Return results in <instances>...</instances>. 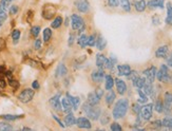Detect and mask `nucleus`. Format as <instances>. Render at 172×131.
<instances>
[{
  "label": "nucleus",
  "instance_id": "f257e3e1",
  "mask_svg": "<svg viewBox=\"0 0 172 131\" xmlns=\"http://www.w3.org/2000/svg\"><path fill=\"white\" fill-rule=\"evenodd\" d=\"M129 109L128 98H121L115 103V106L112 111V116L114 119H121L127 114Z\"/></svg>",
  "mask_w": 172,
  "mask_h": 131
},
{
  "label": "nucleus",
  "instance_id": "f03ea898",
  "mask_svg": "<svg viewBox=\"0 0 172 131\" xmlns=\"http://www.w3.org/2000/svg\"><path fill=\"white\" fill-rule=\"evenodd\" d=\"M82 110L84 112L87 114V116L89 118H91L92 121H97L98 118L100 117V114H101V110L100 108L96 107L94 105H91L90 103L86 102L82 106Z\"/></svg>",
  "mask_w": 172,
  "mask_h": 131
},
{
  "label": "nucleus",
  "instance_id": "7ed1b4c3",
  "mask_svg": "<svg viewBox=\"0 0 172 131\" xmlns=\"http://www.w3.org/2000/svg\"><path fill=\"white\" fill-rule=\"evenodd\" d=\"M156 78H157L158 82H169L171 80L170 77V72H169V67L167 65H162L158 71H156Z\"/></svg>",
  "mask_w": 172,
  "mask_h": 131
},
{
  "label": "nucleus",
  "instance_id": "20e7f679",
  "mask_svg": "<svg viewBox=\"0 0 172 131\" xmlns=\"http://www.w3.org/2000/svg\"><path fill=\"white\" fill-rule=\"evenodd\" d=\"M34 95H35V90L33 89V88L32 89H31V88H26V89L22 90V91L20 92V94L18 95V99L21 103L28 104L32 101Z\"/></svg>",
  "mask_w": 172,
  "mask_h": 131
},
{
  "label": "nucleus",
  "instance_id": "39448f33",
  "mask_svg": "<svg viewBox=\"0 0 172 131\" xmlns=\"http://www.w3.org/2000/svg\"><path fill=\"white\" fill-rule=\"evenodd\" d=\"M153 104H147L140 108V115L144 121H150L153 115Z\"/></svg>",
  "mask_w": 172,
  "mask_h": 131
},
{
  "label": "nucleus",
  "instance_id": "423d86ee",
  "mask_svg": "<svg viewBox=\"0 0 172 131\" xmlns=\"http://www.w3.org/2000/svg\"><path fill=\"white\" fill-rule=\"evenodd\" d=\"M71 26L74 31L77 30H84L85 29V22H84V19L79 15L76 14H73L71 16Z\"/></svg>",
  "mask_w": 172,
  "mask_h": 131
},
{
  "label": "nucleus",
  "instance_id": "0eeeda50",
  "mask_svg": "<svg viewBox=\"0 0 172 131\" xmlns=\"http://www.w3.org/2000/svg\"><path fill=\"white\" fill-rule=\"evenodd\" d=\"M42 17L46 20H50L56 15V7L53 4H44L42 7Z\"/></svg>",
  "mask_w": 172,
  "mask_h": 131
},
{
  "label": "nucleus",
  "instance_id": "6e6552de",
  "mask_svg": "<svg viewBox=\"0 0 172 131\" xmlns=\"http://www.w3.org/2000/svg\"><path fill=\"white\" fill-rule=\"evenodd\" d=\"M156 68L154 67V66H152V67H150V68L146 69V70L143 72V74H144L145 78H146V82H150V84H153L154 79L156 78Z\"/></svg>",
  "mask_w": 172,
  "mask_h": 131
},
{
  "label": "nucleus",
  "instance_id": "1a4fd4ad",
  "mask_svg": "<svg viewBox=\"0 0 172 131\" xmlns=\"http://www.w3.org/2000/svg\"><path fill=\"white\" fill-rule=\"evenodd\" d=\"M164 111L167 113L172 110V92H166L164 94Z\"/></svg>",
  "mask_w": 172,
  "mask_h": 131
},
{
  "label": "nucleus",
  "instance_id": "9d476101",
  "mask_svg": "<svg viewBox=\"0 0 172 131\" xmlns=\"http://www.w3.org/2000/svg\"><path fill=\"white\" fill-rule=\"evenodd\" d=\"M105 71H104V69H99L98 68L97 70L93 71L92 72V74H91V78H92V80H93L94 82H96V84H99V82H101L102 80L105 79Z\"/></svg>",
  "mask_w": 172,
  "mask_h": 131
},
{
  "label": "nucleus",
  "instance_id": "9b49d317",
  "mask_svg": "<svg viewBox=\"0 0 172 131\" xmlns=\"http://www.w3.org/2000/svg\"><path fill=\"white\" fill-rule=\"evenodd\" d=\"M49 102H50V105L52 106V108H53L54 110L56 111L62 110V108H61V102H60V93L56 94L53 97H51Z\"/></svg>",
  "mask_w": 172,
  "mask_h": 131
},
{
  "label": "nucleus",
  "instance_id": "f8f14e48",
  "mask_svg": "<svg viewBox=\"0 0 172 131\" xmlns=\"http://www.w3.org/2000/svg\"><path fill=\"white\" fill-rule=\"evenodd\" d=\"M76 9L78 10V12L80 13H87L90 9V4H89L88 0H77L75 2Z\"/></svg>",
  "mask_w": 172,
  "mask_h": 131
},
{
  "label": "nucleus",
  "instance_id": "ddd939ff",
  "mask_svg": "<svg viewBox=\"0 0 172 131\" xmlns=\"http://www.w3.org/2000/svg\"><path fill=\"white\" fill-rule=\"evenodd\" d=\"M114 84L116 85L117 93H118L119 95H123V94L127 92V84H126L123 79L116 78V79H114Z\"/></svg>",
  "mask_w": 172,
  "mask_h": 131
},
{
  "label": "nucleus",
  "instance_id": "4468645a",
  "mask_svg": "<svg viewBox=\"0 0 172 131\" xmlns=\"http://www.w3.org/2000/svg\"><path fill=\"white\" fill-rule=\"evenodd\" d=\"M76 125L79 128H84V129H91V127H92L90 119L84 116H80L78 117V118H76Z\"/></svg>",
  "mask_w": 172,
  "mask_h": 131
},
{
  "label": "nucleus",
  "instance_id": "2eb2a0df",
  "mask_svg": "<svg viewBox=\"0 0 172 131\" xmlns=\"http://www.w3.org/2000/svg\"><path fill=\"white\" fill-rule=\"evenodd\" d=\"M65 97L69 99V102H70V104L72 105V108H73V111H76L78 110L79 108V105H80V98L77 97V96H73L71 95L70 93H67V95H65Z\"/></svg>",
  "mask_w": 172,
  "mask_h": 131
},
{
  "label": "nucleus",
  "instance_id": "dca6fc26",
  "mask_svg": "<svg viewBox=\"0 0 172 131\" xmlns=\"http://www.w3.org/2000/svg\"><path fill=\"white\" fill-rule=\"evenodd\" d=\"M131 72V67L129 65H118L117 66V74L119 76H128Z\"/></svg>",
  "mask_w": 172,
  "mask_h": 131
},
{
  "label": "nucleus",
  "instance_id": "f3484780",
  "mask_svg": "<svg viewBox=\"0 0 172 131\" xmlns=\"http://www.w3.org/2000/svg\"><path fill=\"white\" fill-rule=\"evenodd\" d=\"M168 52H169V47L168 46H162L155 51L156 58H166Z\"/></svg>",
  "mask_w": 172,
  "mask_h": 131
},
{
  "label": "nucleus",
  "instance_id": "a211bd4d",
  "mask_svg": "<svg viewBox=\"0 0 172 131\" xmlns=\"http://www.w3.org/2000/svg\"><path fill=\"white\" fill-rule=\"evenodd\" d=\"M61 108H62V111L65 113H70L73 111V108H72V105L70 104L69 99L67 97H62L61 98Z\"/></svg>",
  "mask_w": 172,
  "mask_h": 131
},
{
  "label": "nucleus",
  "instance_id": "6ab92c4d",
  "mask_svg": "<svg viewBox=\"0 0 172 131\" xmlns=\"http://www.w3.org/2000/svg\"><path fill=\"white\" fill-rule=\"evenodd\" d=\"M68 73V69L63 63H59L57 66V68H56V71H55V76L56 77H62V76H65Z\"/></svg>",
  "mask_w": 172,
  "mask_h": 131
},
{
  "label": "nucleus",
  "instance_id": "aec40b11",
  "mask_svg": "<svg viewBox=\"0 0 172 131\" xmlns=\"http://www.w3.org/2000/svg\"><path fill=\"white\" fill-rule=\"evenodd\" d=\"M143 91L145 92V94L150 97H154V88H153V84H150V82H147L145 84V86L142 88Z\"/></svg>",
  "mask_w": 172,
  "mask_h": 131
},
{
  "label": "nucleus",
  "instance_id": "412c9836",
  "mask_svg": "<svg viewBox=\"0 0 172 131\" xmlns=\"http://www.w3.org/2000/svg\"><path fill=\"white\" fill-rule=\"evenodd\" d=\"M164 3H165V0H149L147 5L150 9H156V7L164 9Z\"/></svg>",
  "mask_w": 172,
  "mask_h": 131
},
{
  "label": "nucleus",
  "instance_id": "4be33fe9",
  "mask_svg": "<svg viewBox=\"0 0 172 131\" xmlns=\"http://www.w3.org/2000/svg\"><path fill=\"white\" fill-rule=\"evenodd\" d=\"M132 84L137 89H142L143 87L145 86V84H146V78L142 77V76H136V77L132 80Z\"/></svg>",
  "mask_w": 172,
  "mask_h": 131
},
{
  "label": "nucleus",
  "instance_id": "5701e85b",
  "mask_svg": "<svg viewBox=\"0 0 172 131\" xmlns=\"http://www.w3.org/2000/svg\"><path fill=\"white\" fill-rule=\"evenodd\" d=\"M99 101L100 98L97 96V94L95 93V92H90V93L88 94V103H90L91 105H94V106H97L98 104H99Z\"/></svg>",
  "mask_w": 172,
  "mask_h": 131
},
{
  "label": "nucleus",
  "instance_id": "b1692460",
  "mask_svg": "<svg viewBox=\"0 0 172 131\" xmlns=\"http://www.w3.org/2000/svg\"><path fill=\"white\" fill-rule=\"evenodd\" d=\"M95 46L99 51H102V50L105 49L107 47V40L105 38L102 37L101 35H99L97 38H96V42H95Z\"/></svg>",
  "mask_w": 172,
  "mask_h": 131
},
{
  "label": "nucleus",
  "instance_id": "393cba45",
  "mask_svg": "<svg viewBox=\"0 0 172 131\" xmlns=\"http://www.w3.org/2000/svg\"><path fill=\"white\" fill-rule=\"evenodd\" d=\"M65 126H73V125H76V118H75L73 112L67 113V115L65 116Z\"/></svg>",
  "mask_w": 172,
  "mask_h": 131
},
{
  "label": "nucleus",
  "instance_id": "a878e982",
  "mask_svg": "<svg viewBox=\"0 0 172 131\" xmlns=\"http://www.w3.org/2000/svg\"><path fill=\"white\" fill-rule=\"evenodd\" d=\"M166 7H167V16H166L165 21L168 26H172V3L168 2Z\"/></svg>",
  "mask_w": 172,
  "mask_h": 131
},
{
  "label": "nucleus",
  "instance_id": "bb28decb",
  "mask_svg": "<svg viewBox=\"0 0 172 131\" xmlns=\"http://www.w3.org/2000/svg\"><path fill=\"white\" fill-rule=\"evenodd\" d=\"M106 59L107 57L104 55V54H97L96 55V66H97V68L99 69H104V66H105V63H106Z\"/></svg>",
  "mask_w": 172,
  "mask_h": 131
},
{
  "label": "nucleus",
  "instance_id": "cd10ccee",
  "mask_svg": "<svg viewBox=\"0 0 172 131\" xmlns=\"http://www.w3.org/2000/svg\"><path fill=\"white\" fill-rule=\"evenodd\" d=\"M114 86V78L112 77L111 75H106L105 76V88L106 90H112V88H113Z\"/></svg>",
  "mask_w": 172,
  "mask_h": 131
},
{
  "label": "nucleus",
  "instance_id": "c85d7f7f",
  "mask_svg": "<svg viewBox=\"0 0 172 131\" xmlns=\"http://www.w3.org/2000/svg\"><path fill=\"white\" fill-rule=\"evenodd\" d=\"M134 7H135V10H136L137 12L142 13L146 10L147 2L145 1V0H138V1H136V2L134 3Z\"/></svg>",
  "mask_w": 172,
  "mask_h": 131
},
{
  "label": "nucleus",
  "instance_id": "c756f323",
  "mask_svg": "<svg viewBox=\"0 0 172 131\" xmlns=\"http://www.w3.org/2000/svg\"><path fill=\"white\" fill-rule=\"evenodd\" d=\"M115 98H116V94H115V92L112 91V90H109V92L107 93V95H106V104H107L108 106H111L112 104H113V102L115 101Z\"/></svg>",
  "mask_w": 172,
  "mask_h": 131
},
{
  "label": "nucleus",
  "instance_id": "7c9ffc66",
  "mask_svg": "<svg viewBox=\"0 0 172 131\" xmlns=\"http://www.w3.org/2000/svg\"><path fill=\"white\" fill-rule=\"evenodd\" d=\"M137 94H138V99H137L138 104H146L148 102V95H146L142 89H137Z\"/></svg>",
  "mask_w": 172,
  "mask_h": 131
},
{
  "label": "nucleus",
  "instance_id": "2f4dec72",
  "mask_svg": "<svg viewBox=\"0 0 172 131\" xmlns=\"http://www.w3.org/2000/svg\"><path fill=\"white\" fill-rule=\"evenodd\" d=\"M119 5L126 12H130L131 11V3L129 0H119Z\"/></svg>",
  "mask_w": 172,
  "mask_h": 131
},
{
  "label": "nucleus",
  "instance_id": "473e14b6",
  "mask_svg": "<svg viewBox=\"0 0 172 131\" xmlns=\"http://www.w3.org/2000/svg\"><path fill=\"white\" fill-rule=\"evenodd\" d=\"M62 21H63V19H62V17H60V16H57V17H55V18L53 19V22L51 24V26L53 29H58L59 26L62 24Z\"/></svg>",
  "mask_w": 172,
  "mask_h": 131
},
{
  "label": "nucleus",
  "instance_id": "72a5a7b5",
  "mask_svg": "<svg viewBox=\"0 0 172 131\" xmlns=\"http://www.w3.org/2000/svg\"><path fill=\"white\" fill-rule=\"evenodd\" d=\"M87 39H88V36L85 35V34H82V35H80L78 37V39H77V43H78V46L80 48H86L87 47Z\"/></svg>",
  "mask_w": 172,
  "mask_h": 131
},
{
  "label": "nucleus",
  "instance_id": "f704fd0d",
  "mask_svg": "<svg viewBox=\"0 0 172 131\" xmlns=\"http://www.w3.org/2000/svg\"><path fill=\"white\" fill-rule=\"evenodd\" d=\"M153 108L155 109L156 112H158V113L164 112V103L160 101V99H157V101L155 102V104L153 105Z\"/></svg>",
  "mask_w": 172,
  "mask_h": 131
},
{
  "label": "nucleus",
  "instance_id": "c9c22d12",
  "mask_svg": "<svg viewBox=\"0 0 172 131\" xmlns=\"http://www.w3.org/2000/svg\"><path fill=\"white\" fill-rule=\"evenodd\" d=\"M51 37H52V30H51V29H50V28L44 29V31H43V41L44 42L50 41Z\"/></svg>",
  "mask_w": 172,
  "mask_h": 131
},
{
  "label": "nucleus",
  "instance_id": "e433bc0d",
  "mask_svg": "<svg viewBox=\"0 0 172 131\" xmlns=\"http://www.w3.org/2000/svg\"><path fill=\"white\" fill-rule=\"evenodd\" d=\"M3 119L5 121H16L18 118H21L24 117V115H13V114H4V115H1Z\"/></svg>",
  "mask_w": 172,
  "mask_h": 131
},
{
  "label": "nucleus",
  "instance_id": "4c0bfd02",
  "mask_svg": "<svg viewBox=\"0 0 172 131\" xmlns=\"http://www.w3.org/2000/svg\"><path fill=\"white\" fill-rule=\"evenodd\" d=\"M162 124L166 128L172 129V116H167L162 121Z\"/></svg>",
  "mask_w": 172,
  "mask_h": 131
},
{
  "label": "nucleus",
  "instance_id": "58836bf2",
  "mask_svg": "<svg viewBox=\"0 0 172 131\" xmlns=\"http://www.w3.org/2000/svg\"><path fill=\"white\" fill-rule=\"evenodd\" d=\"M11 130H13L12 125L7 122H0V131H11Z\"/></svg>",
  "mask_w": 172,
  "mask_h": 131
},
{
  "label": "nucleus",
  "instance_id": "ea45409f",
  "mask_svg": "<svg viewBox=\"0 0 172 131\" xmlns=\"http://www.w3.org/2000/svg\"><path fill=\"white\" fill-rule=\"evenodd\" d=\"M95 42H96V35L95 34L88 36V39H87V46H89V47H94V46H95Z\"/></svg>",
  "mask_w": 172,
  "mask_h": 131
},
{
  "label": "nucleus",
  "instance_id": "a19ab883",
  "mask_svg": "<svg viewBox=\"0 0 172 131\" xmlns=\"http://www.w3.org/2000/svg\"><path fill=\"white\" fill-rule=\"evenodd\" d=\"M39 33H40V26H34L31 28V35H32L33 37L37 38L38 35H39Z\"/></svg>",
  "mask_w": 172,
  "mask_h": 131
},
{
  "label": "nucleus",
  "instance_id": "79ce46f5",
  "mask_svg": "<svg viewBox=\"0 0 172 131\" xmlns=\"http://www.w3.org/2000/svg\"><path fill=\"white\" fill-rule=\"evenodd\" d=\"M12 38H13V42L14 43H17L20 38V31L19 30H14L12 32Z\"/></svg>",
  "mask_w": 172,
  "mask_h": 131
},
{
  "label": "nucleus",
  "instance_id": "37998d69",
  "mask_svg": "<svg viewBox=\"0 0 172 131\" xmlns=\"http://www.w3.org/2000/svg\"><path fill=\"white\" fill-rule=\"evenodd\" d=\"M7 80H9V84L11 87H13V89L14 90H17L19 88V82H17V80H15L13 77L11 78H7Z\"/></svg>",
  "mask_w": 172,
  "mask_h": 131
},
{
  "label": "nucleus",
  "instance_id": "c03bdc74",
  "mask_svg": "<svg viewBox=\"0 0 172 131\" xmlns=\"http://www.w3.org/2000/svg\"><path fill=\"white\" fill-rule=\"evenodd\" d=\"M100 123H101L102 125H107L108 123H109V121H110V116L107 114V113H105V114H100Z\"/></svg>",
  "mask_w": 172,
  "mask_h": 131
},
{
  "label": "nucleus",
  "instance_id": "a18cd8bd",
  "mask_svg": "<svg viewBox=\"0 0 172 131\" xmlns=\"http://www.w3.org/2000/svg\"><path fill=\"white\" fill-rule=\"evenodd\" d=\"M10 4H11V1H9V0H1V1H0V7H1L2 10H4V11H7V10L9 9Z\"/></svg>",
  "mask_w": 172,
  "mask_h": 131
},
{
  "label": "nucleus",
  "instance_id": "49530a36",
  "mask_svg": "<svg viewBox=\"0 0 172 131\" xmlns=\"http://www.w3.org/2000/svg\"><path fill=\"white\" fill-rule=\"evenodd\" d=\"M110 129H111L112 131H121V130H123V127H121L118 123L114 122V123H112V124H111Z\"/></svg>",
  "mask_w": 172,
  "mask_h": 131
},
{
  "label": "nucleus",
  "instance_id": "de8ad7c7",
  "mask_svg": "<svg viewBox=\"0 0 172 131\" xmlns=\"http://www.w3.org/2000/svg\"><path fill=\"white\" fill-rule=\"evenodd\" d=\"M140 108H142V107H140V105L138 103H137V104H133V105H132V110H133V112H134L136 115L140 114Z\"/></svg>",
  "mask_w": 172,
  "mask_h": 131
},
{
  "label": "nucleus",
  "instance_id": "09e8293b",
  "mask_svg": "<svg viewBox=\"0 0 172 131\" xmlns=\"http://www.w3.org/2000/svg\"><path fill=\"white\" fill-rule=\"evenodd\" d=\"M7 13H5L4 10H2V9H1V7H0V21L3 22V21L7 20Z\"/></svg>",
  "mask_w": 172,
  "mask_h": 131
},
{
  "label": "nucleus",
  "instance_id": "8fccbe9b",
  "mask_svg": "<svg viewBox=\"0 0 172 131\" xmlns=\"http://www.w3.org/2000/svg\"><path fill=\"white\" fill-rule=\"evenodd\" d=\"M151 126L153 127V128L160 129L163 127V124H162V121H160V119H157V121H154V122L151 123Z\"/></svg>",
  "mask_w": 172,
  "mask_h": 131
},
{
  "label": "nucleus",
  "instance_id": "3c124183",
  "mask_svg": "<svg viewBox=\"0 0 172 131\" xmlns=\"http://www.w3.org/2000/svg\"><path fill=\"white\" fill-rule=\"evenodd\" d=\"M108 1V4L112 7H116L119 5V0H107Z\"/></svg>",
  "mask_w": 172,
  "mask_h": 131
},
{
  "label": "nucleus",
  "instance_id": "603ef678",
  "mask_svg": "<svg viewBox=\"0 0 172 131\" xmlns=\"http://www.w3.org/2000/svg\"><path fill=\"white\" fill-rule=\"evenodd\" d=\"M18 11H19V7H17V5H11V7H10V14L16 15L17 13H18Z\"/></svg>",
  "mask_w": 172,
  "mask_h": 131
},
{
  "label": "nucleus",
  "instance_id": "864d4df0",
  "mask_svg": "<svg viewBox=\"0 0 172 131\" xmlns=\"http://www.w3.org/2000/svg\"><path fill=\"white\" fill-rule=\"evenodd\" d=\"M41 46H42V40L40 39V38H36L35 43H34V48H35V50H39L40 48H41Z\"/></svg>",
  "mask_w": 172,
  "mask_h": 131
},
{
  "label": "nucleus",
  "instance_id": "5fc2aeb1",
  "mask_svg": "<svg viewBox=\"0 0 172 131\" xmlns=\"http://www.w3.org/2000/svg\"><path fill=\"white\" fill-rule=\"evenodd\" d=\"M5 87H7V82H5L3 75H0V88H1V89H4Z\"/></svg>",
  "mask_w": 172,
  "mask_h": 131
},
{
  "label": "nucleus",
  "instance_id": "6e6d98bb",
  "mask_svg": "<svg viewBox=\"0 0 172 131\" xmlns=\"http://www.w3.org/2000/svg\"><path fill=\"white\" fill-rule=\"evenodd\" d=\"M152 22H153L154 26L160 24V17H158L157 15H154V16L152 17Z\"/></svg>",
  "mask_w": 172,
  "mask_h": 131
},
{
  "label": "nucleus",
  "instance_id": "4d7b16f0",
  "mask_svg": "<svg viewBox=\"0 0 172 131\" xmlns=\"http://www.w3.org/2000/svg\"><path fill=\"white\" fill-rule=\"evenodd\" d=\"M32 88L34 90H38L40 88V85H39V82H37V80H34L33 82V84H32Z\"/></svg>",
  "mask_w": 172,
  "mask_h": 131
},
{
  "label": "nucleus",
  "instance_id": "13d9d810",
  "mask_svg": "<svg viewBox=\"0 0 172 131\" xmlns=\"http://www.w3.org/2000/svg\"><path fill=\"white\" fill-rule=\"evenodd\" d=\"M95 93L97 94L98 97L101 98V97H102V95H104V90L100 89V88H98V89H96V90H95Z\"/></svg>",
  "mask_w": 172,
  "mask_h": 131
},
{
  "label": "nucleus",
  "instance_id": "bf43d9fd",
  "mask_svg": "<svg viewBox=\"0 0 172 131\" xmlns=\"http://www.w3.org/2000/svg\"><path fill=\"white\" fill-rule=\"evenodd\" d=\"M53 118H54V119H55L56 122L58 123V124H59V126H60V127H62V128H65V125H63V124H62V122H61L60 119H59V118H58V117L56 116V115H54V114H53Z\"/></svg>",
  "mask_w": 172,
  "mask_h": 131
},
{
  "label": "nucleus",
  "instance_id": "052dcab7",
  "mask_svg": "<svg viewBox=\"0 0 172 131\" xmlns=\"http://www.w3.org/2000/svg\"><path fill=\"white\" fill-rule=\"evenodd\" d=\"M167 66L168 67H170V68H172V53H171V55L167 58Z\"/></svg>",
  "mask_w": 172,
  "mask_h": 131
},
{
  "label": "nucleus",
  "instance_id": "680f3d73",
  "mask_svg": "<svg viewBox=\"0 0 172 131\" xmlns=\"http://www.w3.org/2000/svg\"><path fill=\"white\" fill-rule=\"evenodd\" d=\"M73 43H74V35H72V34H71L70 37H69V46L71 47Z\"/></svg>",
  "mask_w": 172,
  "mask_h": 131
},
{
  "label": "nucleus",
  "instance_id": "e2e57ef3",
  "mask_svg": "<svg viewBox=\"0 0 172 131\" xmlns=\"http://www.w3.org/2000/svg\"><path fill=\"white\" fill-rule=\"evenodd\" d=\"M5 67L4 66H0V75H4L5 74Z\"/></svg>",
  "mask_w": 172,
  "mask_h": 131
},
{
  "label": "nucleus",
  "instance_id": "0e129e2a",
  "mask_svg": "<svg viewBox=\"0 0 172 131\" xmlns=\"http://www.w3.org/2000/svg\"><path fill=\"white\" fill-rule=\"evenodd\" d=\"M110 60H111L112 63H114V65H115V63H117V59H116V57H114L113 55H112V57H110Z\"/></svg>",
  "mask_w": 172,
  "mask_h": 131
},
{
  "label": "nucleus",
  "instance_id": "69168bd1",
  "mask_svg": "<svg viewBox=\"0 0 172 131\" xmlns=\"http://www.w3.org/2000/svg\"><path fill=\"white\" fill-rule=\"evenodd\" d=\"M22 130H31V128H28V127H24V128H22Z\"/></svg>",
  "mask_w": 172,
  "mask_h": 131
},
{
  "label": "nucleus",
  "instance_id": "338daca9",
  "mask_svg": "<svg viewBox=\"0 0 172 131\" xmlns=\"http://www.w3.org/2000/svg\"><path fill=\"white\" fill-rule=\"evenodd\" d=\"M9 1H11V2H12V1H14V0H9Z\"/></svg>",
  "mask_w": 172,
  "mask_h": 131
}]
</instances>
